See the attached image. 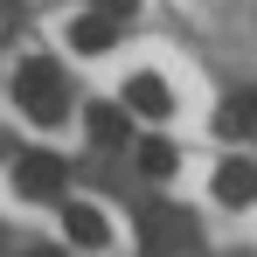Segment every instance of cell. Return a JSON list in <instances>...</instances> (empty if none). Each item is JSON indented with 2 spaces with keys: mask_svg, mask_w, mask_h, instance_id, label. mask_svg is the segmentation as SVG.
<instances>
[{
  "mask_svg": "<svg viewBox=\"0 0 257 257\" xmlns=\"http://www.w3.org/2000/svg\"><path fill=\"white\" fill-rule=\"evenodd\" d=\"M139 222H146V250H167V243L188 236V215H181V209H160V202L139 215Z\"/></svg>",
  "mask_w": 257,
  "mask_h": 257,
  "instance_id": "ba28073f",
  "label": "cell"
},
{
  "mask_svg": "<svg viewBox=\"0 0 257 257\" xmlns=\"http://www.w3.org/2000/svg\"><path fill=\"white\" fill-rule=\"evenodd\" d=\"M215 125H222V132H236V139H243V132H257V90H243V97H229Z\"/></svg>",
  "mask_w": 257,
  "mask_h": 257,
  "instance_id": "30bf717a",
  "label": "cell"
},
{
  "mask_svg": "<svg viewBox=\"0 0 257 257\" xmlns=\"http://www.w3.org/2000/svg\"><path fill=\"white\" fill-rule=\"evenodd\" d=\"M21 257H63V250H21Z\"/></svg>",
  "mask_w": 257,
  "mask_h": 257,
  "instance_id": "7c38bea8",
  "label": "cell"
},
{
  "mask_svg": "<svg viewBox=\"0 0 257 257\" xmlns=\"http://www.w3.org/2000/svg\"><path fill=\"white\" fill-rule=\"evenodd\" d=\"M63 181H70V167H63L56 153H21V160H14V195H28V202L63 195Z\"/></svg>",
  "mask_w": 257,
  "mask_h": 257,
  "instance_id": "7a4b0ae2",
  "label": "cell"
},
{
  "mask_svg": "<svg viewBox=\"0 0 257 257\" xmlns=\"http://www.w3.org/2000/svg\"><path fill=\"white\" fill-rule=\"evenodd\" d=\"M14 104H21L35 125H63V118H70V84H63V70H56L49 56H28V63L14 70Z\"/></svg>",
  "mask_w": 257,
  "mask_h": 257,
  "instance_id": "6da1fadb",
  "label": "cell"
},
{
  "mask_svg": "<svg viewBox=\"0 0 257 257\" xmlns=\"http://www.w3.org/2000/svg\"><path fill=\"white\" fill-rule=\"evenodd\" d=\"M97 7H104V14H118V21H132V14H139V0H97Z\"/></svg>",
  "mask_w": 257,
  "mask_h": 257,
  "instance_id": "8fae6325",
  "label": "cell"
},
{
  "mask_svg": "<svg viewBox=\"0 0 257 257\" xmlns=\"http://www.w3.org/2000/svg\"><path fill=\"white\" fill-rule=\"evenodd\" d=\"M118 28H125L118 14H104V7H90V14H77V21H70V42L84 49V56H104V49L118 42Z\"/></svg>",
  "mask_w": 257,
  "mask_h": 257,
  "instance_id": "3957f363",
  "label": "cell"
},
{
  "mask_svg": "<svg viewBox=\"0 0 257 257\" xmlns=\"http://www.w3.org/2000/svg\"><path fill=\"white\" fill-rule=\"evenodd\" d=\"M84 125H90V139H104V146H125L132 139V104H90Z\"/></svg>",
  "mask_w": 257,
  "mask_h": 257,
  "instance_id": "8992f818",
  "label": "cell"
},
{
  "mask_svg": "<svg viewBox=\"0 0 257 257\" xmlns=\"http://www.w3.org/2000/svg\"><path fill=\"white\" fill-rule=\"evenodd\" d=\"M174 160H181V153H174L167 139H139V174H146V181H167Z\"/></svg>",
  "mask_w": 257,
  "mask_h": 257,
  "instance_id": "9c48e42d",
  "label": "cell"
},
{
  "mask_svg": "<svg viewBox=\"0 0 257 257\" xmlns=\"http://www.w3.org/2000/svg\"><path fill=\"white\" fill-rule=\"evenodd\" d=\"M125 104H132V118H167L174 111V90L153 77V70H139V77H125Z\"/></svg>",
  "mask_w": 257,
  "mask_h": 257,
  "instance_id": "277c9868",
  "label": "cell"
},
{
  "mask_svg": "<svg viewBox=\"0 0 257 257\" xmlns=\"http://www.w3.org/2000/svg\"><path fill=\"white\" fill-rule=\"evenodd\" d=\"M215 202H229V209H250L257 202V167L250 160H222L215 167Z\"/></svg>",
  "mask_w": 257,
  "mask_h": 257,
  "instance_id": "5b68a950",
  "label": "cell"
},
{
  "mask_svg": "<svg viewBox=\"0 0 257 257\" xmlns=\"http://www.w3.org/2000/svg\"><path fill=\"white\" fill-rule=\"evenodd\" d=\"M63 236H70V243H84V250H97L111 229H104V215L90 209V202H70V209H63Z\"/></svg>",
  "mask_w": 257,
  "mask_h": 257,
  "instance_id": "52a82bcc",
  "label": "cell"
}]
</instances>
